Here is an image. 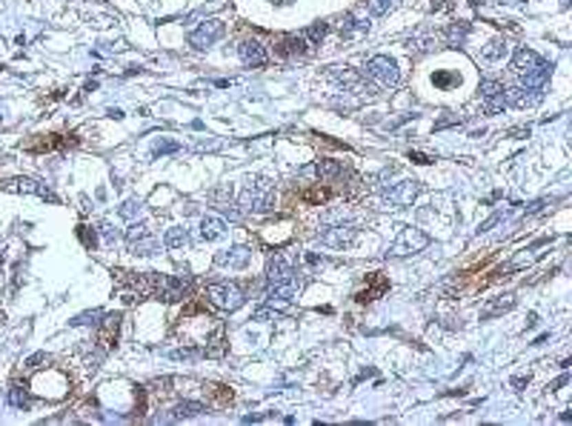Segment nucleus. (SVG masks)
<instances>
[{"mask_svg":"<svg viewBox=\"0 0 572 426\" xmlns=\"http://www.w3.org/2000/svg\"><path fill=\"white\" fill-rule=\"evenodd\" d=\"M241 206L246 212H269L272 209V181L269 178L249 181V186L241 192Z\"/></svg>","mask_w":572,"mask_h":426,"instance_id":"obj_1","label":"nucleus"},{"mask_svg":"<svg viewBox=\"0 0 572 426\" xmlns=\"http://www.w3.org/2000/svg\"><path fill=\"white\" fill-rule=\"evenodd\" d=\"M206 295L218 309H223V312H235V309H241L246 303V295L238 283H209Z\"/></svg>","mask_w":572,"mask_h":426,"instance_id":"obj_2","label":"nucleus"},{"mask_svg":"<svg viewBox=\"0 0 572 426\" xmlns=\"http://www.w3.org/2000/svg\"><path fill=\"white\" fill-rule=\"evenodd\" d=\"M427 246H429V238L424 235V232L407 226V229H400V235L392 241L389 258H407V255H415V252H421Z\"/></svg>","mask_w":572,"mask_h":426,"instance_id":"obj_3","label":"nucleus"},{"mask_svg":"<svg viewBox=\"0 0 572 426\" xmlns=\"http://www.w3.org/2000/svg\"><path fill=\"white\" fill-rule=\"evenodd\" d=\"M146 283H149L152 292H155L158 298H163V301H181L189 289H192V281L189 278H158V275H152Z\"/></svg>","mask_w":572,"mask_h":426,"instance_id":"obj_4","label":"nucleus"},{"mask_svg":"<svg viewBox=\"0 0 572 426\" xmlns=\"http://www.w3.org/2000/svg\"><path fill=\"white\" fill-rule=\"evenodd\" d=\"M367 77H372L375 83H380V86H398L400 83V72H398V66H395V61L392 57H384V54H378V57H372V61L367 63Z\"/></svg>","mask_w":572,"mask_h":426,"instance_id":"obj_5","label":"nucleus"},{"mask_svg":"<svg viewBox=\"0 0 572 426\" xmlns=\"http://www.w3.org/2000/svg\"><path fill=\"white\" fill-rule=\"evenodd\" d=\"M126 243L132 246V252H135V255H155V252L161 249L158 238L152 235V232L143 223H132L126 229Z\"/></svg>","mask_w":572,"mask_h":426,"instance_id":"obj_6","label":"nucleus"},{"mask_svg":"<svg viewBox=\"0 0 572 426\" xmlns=\"http://www.w3.org/2000/svg\"><path fill=\"white\" fill-rule=\"evenodd\" d=\"M418 192H421V183L418 181H400L384 192V203L387 206H409Z\"/></svg>","mask_w":572,"mask_h":426,"instance_id":"obj_7","label":"nucleus"},{"mask_svg":"<svg viewBox=\"0 0 572 426\" xmlns=\"http://www.w3.org/2000/svg\"><path fill=\"white\" fill-rule=\"evenodd\" d=\"M223 32H226V23L223 21H206V23H201L192 34H189V43H192L195 49H206V46H212L218 37H223Z\"/></svg>","mask_w":572,"mask_h":426,"instance_id":"obj_8","label":"nucleus"},{"mask_svg":"<svg viewBox=\"0 0 572 426\" xmlns=\"http://www.w3.org/2000/svg\"><path fill=\"white\" fill-rule=\"evenodd\" d=\"M266 275H269V283H292V281H300L292 261L286 255H275L269 261V269H266Z\"/></svg>","mask_w":572,"mask_h":426,"instance_id":"obj_9","label":"nucleus"},{"mask_svg":"<svg viewBox=\"0 0 572 426\" xmlns=\"http://www.w3.org/2000/svg\"><path fill=\"white\" fill-rule=\"evenodd\" d=\"M481 98H484V109L489 114H498L504 112L507 106V98H504V86L498 81H481Z\"/></svg>","mask_w":572,"mask_h":426,"instance_id":"obj_10","label":"nucleus"},{"mask_svg":"<svg viewBox=\"0 0 572 426\" xmlns=\"http://www.w3.org/2000/svg\"><path fill=\"white\" fill-rule=\"evenodd\" d=\"M249 261H252V249H246V246H232L215 255V263L229 266V269H243V266H249Z\"/></svg>","mask_w":572,"mask_h":426,"instance_id":"obj_11","label":"nucleus"},{"mask_svg":"<svg viewBox=\"0 0 572 426\" xmlns=\"http://www.w3.org/2000/svg\"><path fill=\"white\" fill-rule=\"evenodd\" d=\"M238 54H241V61L246 66H252V69H258V66L266 63V52H263V46L255 41V37H246V41L238 46Z\"/></svg>","mask_w":572,"mask_h":426,"instance_id":"obj_12","label":"nucleus"},{"mask_svg":"<svg viewBox=\"0 0 572 426\" xmlns=\"http://www.w3.org/2000/svg\"><path fill=\"white\" fill-rule=\"evenodd\" d=\"M504 98L507 103L512 106H535L541 101V89H524V86H512V89H504Z\"/></svg>","mask_w":572,"mask_h":426,"instance_id":"obj_13","label":"nucleus"},{"mask_svg":"<svg viewBox=\"0 0 572 426\" xmlns=\"http://www.w3.org/2000/svg\"><path fill=\"white\" fill-rule=\"evenodd\" d=\"M6 189H12V192H23V195H37V198H46V201H57L43 183H37V181H32V178H14V181L6 183Z\"/></svg>","mask_w":572,"mask_h":426,"instance_id":"obj_14","label":"nucleus"},{"mask_svg":"<svg viewBox=\"0 0 572 426\" xmlns=\"http://www.w3.org/2000/svg\"><path fill=\"white\" fill-rule=\"evenodd\" d=\"M278 46H275V52L280 54V57H292V54H303L309 49V43L303 41V34H283V37H278L275 41Z\"/></svg>","mask_w":572,"mask_h":426,"instance_id":"obj_15","label":"nucleus"},{"mask_svg":"<svg viewBox=\"0 0 572 426\" xmlns=\"http://www.w3.org/2000/svg\"><path fill=\"white\" fill-rule=\"evenodd\" d=\"M355 235H358V229H355V226H332V229L323 232L320 241L327 243V246H335V249H338V246H347Z\"/></svg>","mask_w":572,"mask_h":426,"instance_id":"obj_16","label":"nucleus"},{"mask_svg":"<svg viewBox=\"0 0 572 426\" xmlns=\"http://www.w3.org/2000/svg\"><path fill=\"white\" fill-rule=\"evenodd\" d=\"M515 303H518V298H515L512 292H509V295H501L498 301H492V303H487V306L481 309V321H489V318H498V315L509 312Z\"/></svg>","mask_w":572,"mask_h":426,"instance_id":"obj_17","label":"nucleus"},{"mask_svg":"<svg viewBox=\"0 0 572 426\" xmlns=\"http://www.w3.org/2000/svg\"><path fill=\"white\" fill-rule=\"evenodd\" d=\"M226 235V223H223V218H218V215H206L203 221H201V238L203 241H218V238H223Z\"/></svg>","mask_w":572,"mask_h":426,"instance_id":"obj_18","label":"nucleus"},{"mask_svg":"<svg viewBox=\"0 0 572 426\" xmlns=\"http://www.w3.org/2000/svg\"><path fill=\"white\" fill-rule=\"evenodd\" d=\"M538 63H541V57L532 49H518V52H515V69H518L521 74H527L529 69H535Z\"/></svg>","mask_w":572,"mask_h":426,"instance_id":"obj_19","label":"nucleus"},{"mask_svg":"<svg viewBox=\"0 0 572 426\" xmlns=\"http://www.w3.org/2000/svg\"><path fill=\"white\" fill-rule=\"evenodd\" d=\"M549 77V66L541 61L535 69H529L527 74H524V83L529 86V89H544V81Z\"/></svg>","mask_w":572,"mask_h":426,"instance_id":"obj_20","label":"nucleus"},{"mask_svg":"<svg viewBox=\"0 0 572 426\" xmlns=\"http://www.w3.org/2000/svg\"><path fill=\"white\" fill-rule=\"evenodd\" d=\"M329 77H332V81H338L340 86H352V89H364V86H360V77H358V74H355L352 69H335V72H332Z\"/></svg>","mask_w":572,"mask_h":426,"instance_id":"obj_21","label":"nucleus"},{"mask_svg":"<svg viewBox=\"0 0 572 426\" xmlns=\"http://www.w3.org/2000/svg\"><path fill=\"white\" fill-rule=\"evenodd\" d=\"M189 243V232L183 229V226H172L169 232H166V246L169 249H181V246H186Z\"/></svg>","mask_w":572,"mask_h":426,"instance_id":"obj_22","label":"nucleus"},{"mask_svg":"<svg viewBox=\"0 0 572 426\" xmlns=\"http://www.w3.org/2000/svg\"><path fill=\"white\" fill-rule=\"evenodd\" d=\"M203 412V403H195V400H186V403H178L175 409H172V418H195Z\"/></svg>","mask_w":572,"mask_h":426,"instance_id":"obj_23","label":"nucleus"},{"mask_svg":"<svg viewBox=\"0 0 572 426\" xmlns=\"http://www.w3.org/2000/svg\"><path fill=\"white\" fill-rule=\"evenodd\" d=\"M467 34H469V26H467V23H452V26L447 29V43H449V46H464Z\"/></svg>","mask_w":572,"mask_h":426,"instance_id":"obj_24","label":"nucleus"},{"mask_svg":"<svg viewBox=\"0 0 572 426\" xmlns=\"http://www.w3.org/2000/svg\"><path fill=\"white\" fill-rule=\"evenodd\" d=\"M340 172H343L340 163H332V161H320V163L315 166V175H318L320 181H335Z\"/></svg>","mask_w":572,"mask_h":426,"instance_id":"obj_25","label":"nucleus"},{"mask_svg":"<svg viewBox=\"0 0 572 426\" xmlns=\"http://www.w3.org/2000/svg\"><path fill=\"white\" fill-rule=\"evenodd\" d=\"M9 403L17 406V409H26V406H29V392L23 389V386H17V383H14L12 389H9Z\"/></svg>","mask_w":572,"mask_h":426,"instance_id":"obj_26","label":"nucleus"},{"mask_svg":"<svg viewBox=\"0 0 572 426\" xmlns=\"http://www.w3.org/2000/svg\"><path fill=\"white\" fill-rule=\"evenodd\" d=\"M300 34H303V41H307L309 46H318L323 41V34H327V23H315V26H309L307 32H300Z\"/></svg>","mask_w":572,"mask_h":426,"instance_id":"obj_27","label":"nucleus"},{"mask_svg":"<svg viewBox=\"0 0 572 426\" xmlns=\"http://www.w3.org/2000/svg\"><path fill=\"white\" fill-rule=\"evenodd\" d=\"M507 52H509V49H507V41H492V43L484 49V57H487V61H501Z\"/></svg>","mask_w":572,"mask_h":426,"instance_id":"obj_28","label":"nucleus"},{"mask_svg":"<svg viewBox=\"0 0 572 426\" xmlns=\"http://www.w3.org/2000/svg\"><path fill=\"white\" fill-rule=\"evenodd\" d=\"M141 209H143V203H141L138 198H132V201H126V203L121 206V215H123L126 221H132L135 215H141Z\"/></svg>","mask_w":572,"mask_h":426,"instance_id":"obj_29","label":"nucleus"},{"mask_svg":"<svg viewBox=\"0 0 572 426\" xmlns=\"http://www.w3.org/2000/svg\"><path fill=\"white\" fill-rule=\"evenodd\" d=\"M395 3H398V0H369V12L372 14H387Z\"/></svg>","mask_w":572,"mask_h":426,"instance_id":"obj_30","label":"nucleus"},{"mask_svg":"<svg viewBox=\"0 0 572 426\" xmlns=\"http://www.w3.org/2000/svg\"><path fill=\"white\" fill-rule=\"evenodd\" d=\"M98 318H103V312H101V309H92V312H83V315H78V318H74L72 323H74V326H83V323H98Z\"/></svg>","mask_w":572,"mask_h":426,"instance_id":"obj_31","label":"nucleus"},{"mask_svg":"<svg viewBox=\"0 0 572 426\" xmlns=\"http://www.w3.org/2000/svg\"><path fill=\"white\" fill-rule=\"evenodd\" d=\"M101 235H103V243H106V246H114V243H118V238H121L118 232H114L109 223H106V226H101Z\"/></svg>","mask_w":572,"mask_h":426,"instance_id":"obj_32","label":"nucleus"},{"mask_svg":"<svg viewBox=\"0 0 572 426\" xmlns=\"http://www.w3.org/2000/svg\"><path fill=\"white\" fill-rule=\"evenodd\" d=\"M432 81H435V86H444V89H447V86H452V83H455V77H452V74H447V72H438V74L432 77Z\"/></svg>","mask_w":572,"mask_h":426,"instance_id":"obj_33","label":"nucleus"},{"mask_svg":"<svg viewBox=\"0 0 572 426\" xmlns=\"http://www.w3.org/2000/svg\"><path fill=\"white\" fill-rule=\"evenodd\" d=\"M178 149V143H161L158 146V152H175Z\"/></svg>","mask_w":572,"mask_h":426,"instance_id":"obj_34","label":"nucleus"}]
</instances>
